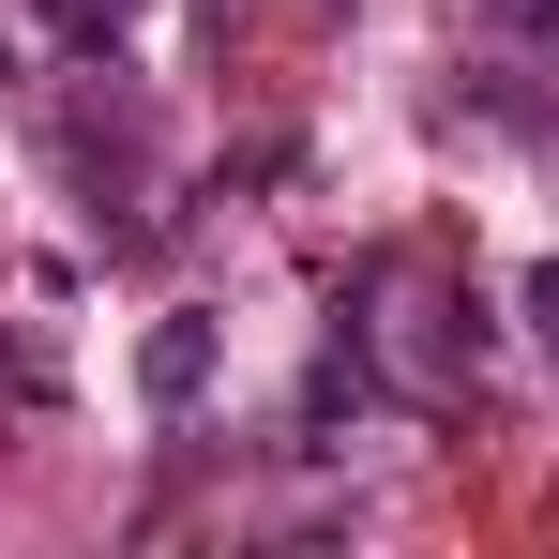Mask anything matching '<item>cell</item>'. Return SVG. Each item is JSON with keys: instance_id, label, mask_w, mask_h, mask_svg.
<instances>
[{"instance_id": "obj_4", "label": "cell", "mask_w": 559, "mask_h": 559, "mask_svg": "<svg viewBox=\"0 0 559 559\" xmlns=\"http://www.w3.org/2000/svg\"><path fill=\"white\" fill-rule=\"evenodd\" d=\"M484 15H499L514 46H545V61H559V0H484Z\"/></svg>"}, {"instance_id": "obj_2", "label": "cell", "mask_w": 559, "mask_h": 559, "mask_svg": "<svg viewBox=\"0 0 559 559\" xmlns=\"http://www.w3.org/2000/svg\"><path fill=\"white\" fill-rule=\"evenodd\" d=\"M136 393H152V408H197V393H212V318H152V333H136Z\"/></svg>"}, {"instance_id": "obj_1", "label": "cell", "mask_w": 559, "mask_h": 559, "mask_svg": "<svg viewBox=\"0 0 559 559\" xmlns=\"http://www.w3.org/2000/svg\"><path fill=\"white\" fill-rule=\"evenodd\" d=\"M348 348H364L393 393H454V378H484V318H468L454 287H424V273H378L364 318H348Z\"/></svg>"}, {"instance_id": "obj_3", "label": "cell", "mask_w": 559, "mask_h": 559, "mask_svg": "<svg viewBox=\"0 0 559 559\" xmlns=\"http://www.w3.org/2000/svg\"><path fill=\"white\" fill-rule=\"evenodd\" d=\"M61 378H46V348H0V408H46Z\"/></svg>"}]
</instances>
